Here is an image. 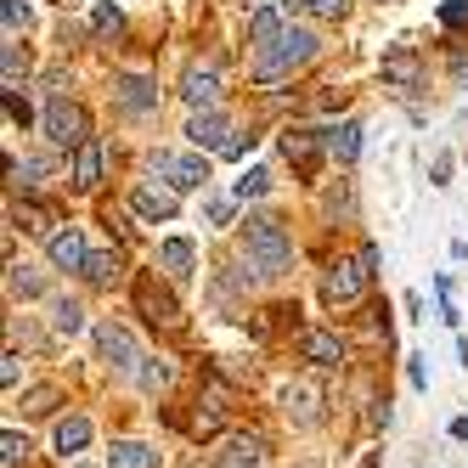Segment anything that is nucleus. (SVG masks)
I'll return each instance as SVG.
<instances>
[{"label": "nucleus", "mask_w": 468, "mask_h": 468, "mask_svg": "<svg viewBox=\"0 0 468 468\" xmlns=\"http://www.w3.org/2000/svg\"><path fill=\"white\" fill-rule=\"evenodd\" d=\"M243 243H249V265H254V271H265V277H282L288 265H293V243H288V231L271 215H249Z\"/></svg>", "instance_id": "nucleus-2"}, {"label": "nucleus", "mask_w": 468, "mask_h": 468, "mask_svg": "<svg viewBox=\"0 0 468 468\" xmlns=\"http://www.w3.org/2000/svg\"><path fill=\"white\" fill-rule=\"evenodd\" d=\"M288 412L299 418V423H316V412H322V384H311V378H299V384H288Z\"/></svg>", "instance_id": "nucleus-14"}, {"label": "nucleus", "mask_w": 468, "mask_h": 468, "mask_svg": "<svg viewBox=\"0 0 468 468\" xmlns=\"http://www.w3.org/2000/svg\"><path fill=\"white\" fill-rule=\"evenodd\" d=\"M311 17H322V23H333V17H345V0H299Z\"/></svg>", "instance_id": "nucleus-31"}, {"label": "nucleus", "mask_w": 468, "mask_h": 468, "mask_svg": "<svg viewBox=\"0 0 468 468\" xmlns=\"http://www.w3.org/2000/svg\"><path fill=\"white\" fill-rule=\"evenodd\" d=\"M441 23H452V28L468 23V0H452V6H441Z\"/></svg>", "instance_id": "nucleus-39"}, {"label": "nucleus", "mask_w": 468, "mask_h": 468, "mask_svg": "<svg viewBox=\"0 0 468 468\" xmlns=\"http://www.w3.org/2000/svg\"><path fill=\"white\" fill-rule=\"evenodd\" d=\"M226 457L243 468V463H260V457H265V446L254 441V434H231V441H226Z\"/></svg>", "instance_id": "nucleus-25"}, {"label": "nucleus", "mask_w": 468, "mask_h": 468, "mask_svg": "<svg viewBox=\"0 0 468 468\" xmlns=\"http://www.w3.org/2000/svg\"><path fill=\"white\" fill-rule=\"evenodd\" d=\"M136 305H142V316H147L153 327H176V322H181V305H176V299L164 293L153 277H136Z\"/></svg>", "instance_id": "nucleus-7"}, {"label": "nucleus", "mask_w": 468, "mask_h": 468, "mask_svg": "<svg viewBox=\"0 0 468 468\" xmlns=\"http://www.w3.org/2000/svg\"><path fill=\"white\" fill-rule=\"evenodd\" d=\"M316 51H322V40L311 35V28H282L271 46H260L254 80H260V85H271V80H282V74H293V69H305Z\"/></svg>", "instance_id": "nucleus-1"}, {"label": "nucleus", "mask_w": 468, "mask_h": 468, "mask_svg": "<svg viewBox=\"0 0 468 468\" xmlns=\"http://www.w3.org/2000/svg\"><path fill=\"white\" fill-rule=\"evenodd\" d=\"M231 209H238L231 197H209V226H231Z\"/></svg>", "instance_id": "nucleus-34"}, {"label": "nucleus", "mask_w": 468, "mask_h": 468, "mask_svg": "<svg viewBox=\"0 0 468 468\" xmlns=\"http://www.w3.org/2000/svg\"><path fill=\"white\" fill-rule=\"evenodd\" d=\"M96 356H102V361H113V367H136L142 356H136V339H130V333L124 327H96Z\"/></svg>", "instance_id": "nucleus-10"}, {"label": "nucleus", "mask_w": 468, "mask_h": 468, "mask_svg": "<svg viewBox=\"0 0 468 468\" xmlns=\"http://www.w3.org/2000/svg\"><path fill=\"white\" fill-rule=\"evenodd\" d=\"M46 176H51L46 158H23V164H12V181H23V186H40Z\"/></svg>", "instance_id": "nucleus-26"}, {"label": "nucleus", "mask_w": 468, "mask_h": 468, "mask_svg": "<svg viewBox=\"0 0 468 468\" xmlns=\"http://www.w3.org/2000/svg\"><path fill=\"white\" fill-rule=\"evenodd\" d=\"M0 446H6V452H0V463H6V468H17V463L28 457V434H17V429H6V441H0Z\"/></svg>", "instance_id": "nucleus-29"}, {"label": "nucleus", "mask_w": 468, "mask_h": 468, "mask_svg": "<svg viewBox=\"0 0 468 468\" xmlns=\"http://www.w3.org/2000/svg\"><path fill=\"white\" fill-rule=\"evenodd\" d=\"M452 434H457V441H468V418H452Z\"/></svg>", "instance_id": "nucleus-43"}, {"label": "nucleus", "mask_w": 468, "mask_h": 468, "mask_svg": "<svg viewBox=\"0 0 468 468\" xmlns=\"http://www.w3.org/2000/svg\"><path fill=\"white\" fill-rule=\"evenodd\" d=\"M142 384L164 389V384H170V361H142Z\"/></svg>", "instance_id": "nucleus-32"}, {"label": "nucleus", "mask_w": 468, "mask_h": 468, "mask_svg": "<svg viewBox=\"0 0 468 468\" xmlns=\"http://www.w3.org/2000/svg\"><path fill=\"white\" fill-rule=\"evenodd\" d=\"M327 153L339 158V164H350V158L361 153V124L350 119V124H339V130H327Z\"/></svg>", "instance_id": "nucleus-21"}, {"label": "nucleus", "mask_w": 468, "mask_h": 468, "mask_svg": "<svg viewBox=\"0 0 468 468\" xmlns=\"http://www.w3.org/2000/svg\"><path fill=\"white\" fill-rule=\"evenodd\" d=\"M51 327L57 333H80L85 327V311L74 305V299H57V305H51Z\"/></svg>", "instance_id": "nucleus-24"}, {"label": "nucleus", "mask_w": 468, "mask_h": 468, "mask_svg": "<svg viewBox=\"0 0 468 468\" xmlns=\"http://www.w3.org/2000/svg\"><path fill=\"white\" fill-rule=\"evenodd\" d=\"M17 220H23V231H51L46 209H35V204H28V209H17Z\"/></svg>", "instance_id": "nucleus-35"}, {"label": "nucleus", "mask_w": 468, "mask_h": 468, "mask_svg": "<svg viewBox=\"0 0 468 468\" xmlns=\"http://www.w3.org/2000/svg\"><path fill=\"white\" fill-rule=\"evenodd\" d=\"M17 69H28V57L17 46H6V85H17Z\"/></svg>", "instance_id": "nucleus-38"}, {"label": "nucleus", "mask_w": 468, "mask_h": 468, "mask_svg": "<svg viewBox=\"0 0 468 468\" xmlns=\"http://www.w3.org/2000/svg\"><path fill=\"white\" fill-rule=\"evenodd\" d=\"M299 356H305V361H316V367H339V361H345V345L333 339V333L311 327L305 339H299Z\"/></svg>", "instance_id": "nucleus-12"}, {"label": "nucleus", "mask_w": 468, "mask_h": 468, "mask_svg": "<svg viewBox=\"0 0 468 468\" xmlns=\"http://www.w3.org/2000/svg\"><path fill=\"white\" fill-rule=\"evenodd\" d=\"M85 260H90V249H85V231L80 226L51 231V265H62V271H85Z\"/></svg>", "instance_id": "nucleus-8"}, {"label": "nucleus", "mask_w": 468, "mask_h": 468, "mask_svg": "<svg viewBox=\"0 0 468 468\" xmlns=\"http://www.w3.org/2000/svg\"><path fill=\"white\" fill-rule=\"evenodd\" d=\"M113 90H119V108H124V113H147V108H158V85H153L147 74H119Z\"/></svg>", "instance_id": "nucleus-9"}, {"label": "nucleus", "mask_w": 468, "mask_h": 468, "mask_svg": "<svg viewBox=\"0 0 468 468\" xmlns=\"http://www.w3.org/2000/svg\"><path fill=\"white\" fill-rule=\"evenodd\" d=\"M249 147H254V136H249V142H243V136H231V142H226V147H220V153H226V158H243V153H249Z\"/></svg>", "instance_id": "nucleus-42"}, {"label": "nucleus", "mask_w": 468, "mask_h": 468, "mask_svg": "<svg viewBox=\"0 0 468 468\" xmlns=\"http://www.w3.org/2000/svg\"><path fill=\"white\" fill-rule=\"evenodd\" d=\"M0 12H6V28H28V17H35V12H28V0H6Z\"/></svg>", "instance_id": "nucleus-33"}, {"label": "nucleus", "mask_w": 468, "mask_h": 468, "mask_svg": "<svg viewBox=\"0 0 468 468\" xmlns=\"http://www.w3.org/2000/svg\"><path fill=\"white\" fill-rule=\"evenodd\" d=\"M277 35H282L277 6H254V17H249V40H254V46H271Z\"/></svg>", "instance_id": "nucleus-22"}, {"label": "nucleus", "mask_w": 468, "mask_h": 468, "mask_svg": "<svg viewBox=\"0 0 468 468\" xmlns=\"http://www.w3.org/2000/svg\"><path fill=\"white\" fill-rule=\"evenodd\" d=\"M265 186H271V176H265V170H249L238 186H231V197H243V204H249V197H265Z\"/></svg>", "instance_id": "nucleus-27"}, {"label": "nucleus", "mask_w": 468, "mask_h": 468, "mask_svg": "<svg viewBox=\"0 0 468 468\" xmlns=\"http://www.w3.org/2000/svg\"><path fill=\"white\" fill-rule=\"evenodd\" d=\"M6 282H12V293H23V299H35V293H40V277L28 271V265H12V277H6Z\"/></svg>", "instance_id": "nucleus-30"}, {"label": "nucleus", "mask_w": 468, "mask_h": 468, "mask_svg": "<svg viewBox=\"0 0 468 468\" xmlns=\"http://www.w3.org/2000/svg\"><path fill=\"white\" fill-rule=\"evenodd\" d=\"M0 384H17V350H6V361H0Z\"/></svg>", "instance_id": "nucleus-41"}, {"label": "nucleus", "mask_w": 468, "mask_h": 468, "mask_svg": "<svg viewBox=\"0 0 468 468\" xmlns=\"http://www.w3.org/2000/svg\"><path fill=\"white\" fill-rule=\"evenodd\" d=\"M367 277H373V271H367L361 260L356 265H333V271L322 277V299H327V305H350V299H361Z\"/></svg>", "instance_id": "nucleus-5"}, {"label": "nucleus", "mask_w": 468, "mask_h": 468, "mask_svg": "<svg viewBox=\"0 0 468 468\" xmlns=\"http://www.w3.org/2000/svg\"><path fill=\"white\" fill-rule=\"evenodd\" d=\"M153 164H158V176H170L176 192H197V186L209 181V158L204 153H181V158L176 153H158Z\"/></svg>", "instance_id": "nucleus-4"}, {"label": "nucleus", "mask_w": 468, "mask_h": 468, "mask_svg": "<svg viewBox=\"0 0 468 468\" xmlns=\"http://www.w3.org/2000/svg\"><path fill=\"white\" fill-rule=\"evenodd\" d=\"M40 130H46V136H51L57 147H85V142H90L85 108H80V102H62V96H57V102L40 113Z\"/></svg>", "instance_id": "nucleus-3"}, {"label": "nucleus", "mask_w": 468, "mask_h": 468, "mask_svg": "<svg viewBox=\"0 0 468 468\" xmlns=\"http://www.w3.org/2000/svg\"><path fill=\"white\" fill-rule=\"evenodd\" d=\"M407 384H412V389H429V373H423V356H407Z\"/></svg>", "instance_id": "nucleus-37"}, {"label": "nucleus", "mask_w": 468, "mask_h": 468, "mask_svg": "<svg viewBox=\"0 0 468 468\" xmlns=\"http://www.w3.org/2000/svg\"><path fill=\"white\" fill-rule=\"evenodd\" d=\"M96 181H102V147L85 142V147H80V158H74V186H80V192H90Z\"/></svg>", "instance_id": "nucleus-19"}, {"label": "nucleus", "mask_w": 468, "mask_h": 468, "mask_svg": "<svg viewBox=\"0 0 468 468\" xmlns=\"http://www.w3.org/2000/svg\"><path fill=\"white\" fill-rule=\"evenodd\" d=\"M384 80H389L395 90H412V85H418V51L395 46V51L384 57Z\"/></svg>", "instance_id": "nucleus-16"}, {"label": "nucleus", "mask_w": 468, "mask_h": 468, "mask_svg": "<svg viewBox=\"0 0 468 468\" xmlns=\"http://www.w3.org/2000/svg\"><path fill=\"white\" fill-rule=\"evenodd\" d=\"M119 23H124V12L113 6V0H102V6H96V12H90V28H96V35H113V28H119Z\"/></svg>", "instance_id": "nucleus-28"}, {"label": "nucleus", "mask_w": 468, "mask_h": 468, "mask_svg": "<svg viewBox=\"0 0 468 468\" xmlns=\"http://www.w3.org/2000/svg\"><path fill=\"white\" fill-rule=\"evenodd\" d=\"M108 468H158V452L147 441H113Z\"/></svg>", "instance_id": "nucleus-18"}, {"label": "nucleus", "mask_w": 468, "mask_h": 468, "mask_svg": "<svg viewBox=\"0 0 468 468\" xmlns=\"http://www.w3.org/2000/svg\"><path fill=\"white\" fill-rule=\"evenodd\" d=\"M51 446H57L62 457H80V452L90 446V418H62L57 434H51Z\"/></svg>", "instance_id": "nucleus-17"}, {"label": "nucleus", "mask_w": 468, "mask_h": 468, "mask_svg": "<svg viewBox=\"0 0 468 468\" xmlns=\"http://www.w3.org/2000/svg\"><path fill=\"white\" fill-rule=\"evenodd\" d=\"M158 260H164V271H170L176 282H186V277H192V243H186V238H170V243L158 249Z\"/></svg>", "instance_id": "nucleus-20"}, {"label": "nucleus", "mask_w": 468, "mask_h": 468, "mask_svg": "<svg viewBox=\"0 0 468 468\" xmlns=\"http://www.w3.org/2000/svg\"><path fill=\"white\" fill-rule=\"evenodd\" d=\"M119 271H124V265H119V254H90V260H85V277H90L96 288H108Z\"/></svg>", "instance_id": "nucleus-23"}, {"label": "nucleus", "mask_w": 468, "mask_h": 468, "mask_svg": "<svg viewBox=\"0 0 468 468\" xmlns=\"http://www.w3.org/2000/svg\"><path fill=\"white\" fill-rule=\"evenodd\" d=\"M186 142H192L197 153H215V147H226V142H231V119H226L220 108L192 113V124H186Z\"/></svg>", "instance_id": "nucleus-6"}, {"label": "nucleus", "mask_w": 468, "mask_h": 468, "mask_svg": "<svg viewBox=\"0 0 468 468\" xmlns=\"http://www.w3.org/2000/svg\"><path fill=\"white\" fill-rule=\"evenodd\" d=\"M181 96H186V108H192V113L215 108V96H220V74H215V69H192V74L181 80Z\"/></svg>", "instance_id": "nucleus-11"}, {"label": "nucleus", "mask_w": 468, "mask_h": 468, "mask_svg": "<svg viewBox=\"0 0 468 468\" xmlns=\"http://www.w3.org/2000/svg\"><path fill=\"white\" fill-rule=\"evenodd\" d=\"M282 153L311 176V170H316V153H322V136H316V130H288V136H282Z\"/></svg>", "instance_id": "nucleus-15"}, {"label": "nucleus", "mask_w": 468, "mask_h": 468, "mask_svg": "<svg viewBox=\"0 0 468 468\" xmlns=\"http://www.w3.org/2000/svg\"><path fill=\"white\" fill-rule=\"evenodd\" d=\"M23 407H28V412H51V407H57V389H35Z\"/></svg>", "instance_id": "nucleus-36"}, {"label": "nucleus", "mask_w": 468, "mask_h": 468, "mask_svg": "<svg viewBox=\"0 0 468 468\" xmlns=\"http://www.w3.org/2000/svg\"><path fill=\"white\" fill-rule=\"evenodd\" d=\"M130 209L142 220H170L176 215V192H158V186H136L130 192Z\"/></svg>", "instance_id": "nucleus-13"}, {"label": "nucleus", "mask_w": 468, "mask_h": 468, "mask_svg": "<svg viewBox=\"0 0 468 468\" xmlns=\"http://www.w3.org/2000/svg\"><path fill=\"white\" fill-rule=\"evenodd\" d=\"M6 113H12V124H28V108L17 102V90H6Z\"/></svg>", "instance_id": "nucleus-40"}]
</instances>
